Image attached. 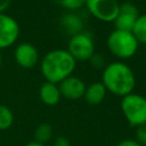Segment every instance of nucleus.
Masks as SVG:
<instances>
[{
  "label": "nucleus",
  "instance_id": "1",
  "mask_svg": "<svg viewBox=\"0 0 146 146\" xmlns=\"http://www.w3.org/2000/svg\"><path fill=\"white\" fill-rule=\"evenodd\" d=\"M75 66L76 60L66 49H54L42 57L40 70L46 81L58 84L72 75Z\"/></svg>",
  "mask_w": 146,
  "mask_h": 146
},
{
  "label": "nucleus",
  "instance_id": "2",
  "mask_svg": "<svg viewBox=\"0 0 146 146\" xmlns=\"http://www.w3.org/2000/svg\"><path fill=\"white\" fill-rule=\"evenodd\" d=\"M102 83L111 94L124 97L133 92L136 78L130 66L123 62H113L104 67Z\"/></svg>",
  "mask_w": 146,
  "mask_h": 146
},
{
  "label": "nucleus",
  "instance_id": "3",
  "mask_svg": "<svg viewBox=\"0 0 146 146\" xmlns=\"http://www.w3.org/2000/svg\"><path fill=\"white\" fill-rule=\"evenodd\" d=\"M139 42L132 32L114 29L107 36V48L120 59L131 58L138 50Z\"/></svg>",
  "mask_w": 146,
  "mask_h": 146
},
{
  "label": "nucleus",
  "instance_id": "4",
  "mask_svg": "<svg viewBox=\"0 0 146 146\" xmlns=\"http://www.w3.org/2000/svg\"><path fill=\"white\" fill-rule=\"evenodd\" d=\"M121 111L130 127L137 128L146 123V98L131 92L121 100Z\"/></svg>",
  "mask_w": 146,
  "mask_h": 146
},
{
  "label": "nucleus",
  "instance_id": "5",
  "mask_svg": "<svg viewBox=\"0 0 146 146\" xmlns=\"http://www.w3.org/2000/svg\"><path fill=\"white\" fill-rule=\"evenodd\" d=\"M75 60H89L95 51L94 39L84 32L71 35L66 49Z\"/></svg>",
  "mask_w": 146,
  "mask_h": 146
},
{
  "label": "nucleus",
  "instance_id": "6",
  "mask_svg": "<svg viewBox=\"0 0 146 146\" xmlns=\"http://www.w3.org/2000/svg\"><path fill=\"white\" fill-rule=\"evenodd\" d=\"M84 6L95 18L110 23L116 18L120 3L117 0H86Z\"/></svg>",
  "mask_w": 146,
  "mask_h": 146
},
{
  "label": "nucleus",
  "instance_id": "7",
  "mask_svg": "<svg viewBox=\"0 0 146 146\" xmlns=\"http://www.w3.org/2000/svg\"><path fill=\"white\" fill-rule=\"evenodd\" d=\"M19 35V26L14 17L0 13V50L13 46Z\"/></svg>",
  "mask_w": 146,
  "mask_h": 146
},
{
  "label": "nucleus",
  "instance_id": "8",
  "mask_svg": "<svg viewBox=\"0 0 146 146\" xmlns=\"http://www.w3.org/2000/svg\"><path fill=\"white\" fill-rule=\"evenodd\" d=\"M138 16H139V11L137 6L133 2L123 1L122 3H120L117 16L113 22L115 29L131 32Z\"/></svg>",
  "mask_w": 146,
  "mask_h": 146
},
{
  "label": "nucleus",
  "instance_id": "9",
  "mask_svg": "<svg viewBox=\"0 0 146 146\" xmlns=\"http://www.w3.org/2000/svg\"><path fill=\"white\" fill-rule=\"evenodd\" d=\"M14 57L16 63L23 67V68H31L35 66V64L39 60V52L35 46H33L30 42H23L19 43L15 51Z\"/></svg>",
  "mask_w": 146,
  "mask_h": 146
},
{
  "label": "nucleus",
  "instance_id": "10",
  "mask_svg": "<svg viewBox=\"0 0 146 146\" xmlns=\"http://www.w3.org/2000/svg\"><path fill=\"white\" fill-rule=\"evenodd\" d=\"M58 88H59L62 97H65L71 100H75V99L83 97L87 87L82 79L71 75L66 78L65 80H63L62 82H59Z\"/></svg>",
  "mask_w": 146,
  "mask_h": 146
},
{
  "label": "nucleus",
  "instance_id": "11",
  "mask_svg": "<svg viewBox=\"0 0 146 146\" xmlns=\"http://www.w3.org/2000/svg\"><path fill=\"white\" fill-rule=\"evenodd\" d=\"M39 96H40L41 102L48 106L57 105L62 98L58 84L51 83L48 81H46L41 84V87L39 89Z\"/></svg>",
  "mask_w": 146,
  "mask_h": 146
},
{
  "label": "nucleus",
  "instance_id": "12",
  "mask_svg": "<svg viewBox=\"0 0 146 146\" xmlns=\"http://www.w3.org/2000/svg\"><path fill=\"white\" fill-rule=\"evenodd\" d=\"M106 92H107V90L102 82H94L86 88L83 97L88 104L98 105L105 99Z\"/></svg>",
  "mask_w": 146,
  "mask_h": 146
},
{
  "label": "nucleus",
  "instance_id": "13",
  "mask_svg": "<svg viewBox=\"0 0 146 146\" xmlns=\"http://www.w3.org/2000/svg\"><path fill=\"white\" fill-rule=\"evenodd\" d=\"M60 24H62V27L71 35L82 32L83 22H82L81 17L76 14L67 13V14L63 15L62 19H60Z\"/></svg>",
  "mask_w": 146,
  "mask_h": 146
},
{
  "label": "nucleus",
  "instance_id": "14",
  "mask_svg": "<svg viewBox=\"0 0 146 146\" xmlns=\"http://www.w3.org/2000/svg\"><path fill=\"white\" fill-rule=\"evenodd\" d=\"M52 137V128L50 124L43 122L38 124V127L34 130V140L40 143V144H46L50 140Z\"/></svg>",
  "mask_w": 146,
  "mask_h": 146
},
{
  "label": "nucleus",
  "instance_id": "15",
  "mask_svg": "<svg viewBox=\"0 0 146 146\" xmlns=\"http://www.w3.org/2000/svg\"><path fill=\"white\" fill-rule=\"evenodd\" d=\"M138 42L146 43V14L139 15L131 31Z\"/></svg>",
  "mask_w": 146,
  "mask_h": 146
},
{
  "label": "nucleus",
  "instance_id": "16",
  "mask_svg": "<svg viewBox=\"0 0 146 146\" xmlns=\"http://www.w3.org/2000/svg\"><path fill=\"white\" fill-rule=\"evenodd\" d=\"M14 123V114L11 110L0 104V130H7L9 129Z\"/></svg>",
  "mask_w": 146,
  "mask_h": 146
},
{
  "label": "nucleus",
  "instance_id": "17",
  "mask_svg": "<svg viewBox=\"0 0 146 146\" xmlns=\"http://www.w3.org/2000/svg\"><path fill=\"white\" fill-rule=\"evenodd\" d=\"M51 1L70 10H75L78 8H81L86 3V0H51Z\"/></svg>",
  "mask_w": 146,
  "mask_h": 146
},
{
  "label": "nucleus",
  "instance_id": "18",
  "mask_svg": "<svg viewBox=\"0 0 146 146\" xmlns=\"http://www.w3.org/2000/svg\"><path fill=\"white\" fill-rule=\"evenodd\" d=\"M136 141H138L141 146H146V123L138 125L136 128Z\"/></svg>",
  "mask_w": 146,
  "mask_h": 146
},
{
  "label": "nucleus",
  "instance_id": "19",
  "mask_svg": "<svg viewBox=\"0 0 146 146\" xmlns=\"http://www.w3.org/2000/svg\"><path fill=\"white\" fill-rule=\"evenodd\" d=\"M90 60V63H91V65L94 66V67H97V68H99V67H105V58L103 57V55H100V54H94L92 56H91V58L89 59Z\"/></svg>",
  "mask_w": 146,
  "mask_h": 146
},
{
  "label": "nucleus",
  "instance_id": "20",
  "mask_svg": "<svg viewBox=\"0 0 146 146\" xmlns=\"http://www.w3.org/2000/svg\"><path fill=\"white\" fill-rule=\"evenodd\" d=\"M54 146H71V144H70L68 138H66L64 136H60V137H57L55 139Z\"/></svg>",
  "mask_w": 146,
  "mask_h": 146
},
{
  "label": "nucleus",
  "instance_id": "21",
  "mask_svg": "<svg viewBox=\"0 0 146 146\" xmlns=\"http://www.w3.org/2000/svg\"><path fill=\"white\" fill-rule=\"evenodd\" d=\"M116 146H141V145L138 141H136L135 139H123V140L119 141Z\"/></svg>",
  "mask_w": 146,
  "mask_h": 146
},
{
  "label": "nucleus",
  "instance_id": "22",
  "mask_svg": "<svg viewBox=\"0 0 146 146\" xmlns=\"http://www.w3.org/2000/svg\"><path fill=\"white\" fill-rule=\"evenodd\" d=\"M11 0H0V13H5L6 9L10 6Z\"/></svg>",
  "mask_w": 146,
  "mask_h": 146
},
{
  "label": "nucleus",
  "instance_id": "23",
  "mask_svg": "<svg viewBox=\"0 0 146 146\" xmlns=\"http://www.w3.org/2000/svg\"><path fill=\"white\" fill-rule=\"evenodd\" d=\"M25 146H46V145H43V144H40V143H38V141H35V140H33V141H29Z\"/></svg>",
  "mask_w": 146,
  "mask_h": 146
},
{
  "label": "nucleus",
  "instance_id": "24",
  "mask_svg": "<svg viewBox=\"0 0 146 146\" xmlns=\"http://www.w3.org/2000/svg\"><path fill=\"white\" fill-rule=\"evenodd\" d=\"M1 63H2V55H1V51H0V65H1Z\"/></svg>",
  "mask_w": 146,
  "mask_h": 146
},
{
  "label": "nucleus",
  "instance_id": "25",
  "mask_svg": "<svg viewBox=\"0 0 146 146\" xmlns=\"http://www.w3.org/2000/svg\"><path fill=\"white\" fill-rule=\"evenodd\" d=\"M123 1H128V2H133L135 0H123Z\"/></svg>",
  "mask_w": 146,
  "mask_h": 146
},
{
  "label": "nucleus",
  "instance_id": "26",
  "mask_svg": "<svg viewBox=\"0 0 146 146\" xmlns=\"http://www.w3.org/2000/svg\"><path fill=\"white\" fill-rule=\"evenodd\" d=\"M145 60H146V51H145Z\"/></svg>",
  "mask_w": 146,
  "mask_h": 146
}]
</instances>
